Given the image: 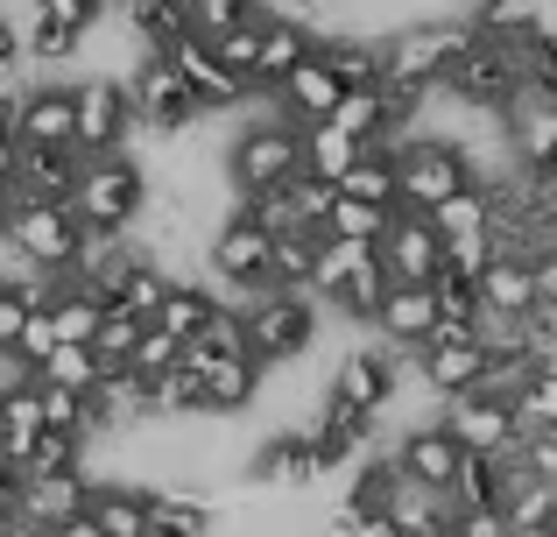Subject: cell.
Instances as JSON below:
<instances>
[{"instance_id": "cell-27", "label": "cell", "mask_w": 557, "mask_h": 537, "mask_svg": "<svg viewBox=\"0 0 557 537\" xmlns=\"http://www.w3.org/2000/svg\"><path fill=\"white\" fill-rule=\"evenodd\" d=\"M28 8H36V14H50V22H64L71 36H78V28L99 14V0H28Z\"/></svg>"}, {"instance_id": "cell-16", "label": "cell", "mask_w": 557, "mask_h": 537, "mask_svg": "<svg viewBox=\"0 0 557 537\" xmlns=\"http://www.w3.org/2000/svg\"><path fill=\"white\" fill-rule=\"evenodd\" d=\"M311 50L325 57V71L339 85H374L381 78V36H346L339 28V36H318Z\"/></svg>"}, {"instance_id": "cell-1", "label": "cell", "mask_w": 557, "mask_h": 537, "mask_svg": "<svg viewBox=\"0 0 557 537\" xmlns=\"http://www.w3.org/2000/svg\"><path fill=\"white\" fill-rule=\"evenodd\" d=\"M233 312H240V340H247L255 361L304 354V346L318 340V326H325V304H318L311 290H255V297H240Z\"/></svg>"}, {"instance_id": "cell-6", "label": "cell", "mask_w": 557, "mask_h": 537, "mask_svg": "<svg viewBox=\"0 0 557 537\" xmlns=\"http://www.w3.org/2000/svg\"><path fill=\"white\" fill-rule=\"evenodd\" d=\"M374 255H381V269H388V283H431L445 248H437V234H431V220H423V212H388Z\"/></svg>"}, {"instance_id": "cell-25", "label": "cell", "mask_w": 557, "mask_h": 537, "mask_svg": "<svg viewBox=\"0 0 557 537\" xmlns=\"http://www.w3.org/2000/svg\"><path fill=\"white\" fill-rule=\"evenodd\" d=\"M170 361H177V340H170L163 326H141V340H135V354H127V368H135L141 382H156Z\"/></svg>"}, {"instance_id": "cell-32", "label": "cell", "mask_w": 557, "mask_h": 537, "mask_svg": "<svg viewBox=\"0 0 557 537\" xmlns=\"http://www.w3.org/2000/svg\"><path fill=\"white\" fill-rule=\"evenodd\" d=\"M14 488H22V474L0 467V516H14Z\"/></svg>"}, {"instance_id": "cell-11", "label": "cell", "mask_w": 557, "mask_h": 537, "mask_svg": "<svg viewBox=\"0 0 557 537\" xmlns=\"http://www.w3.org/2000/svg\"><path fill=\"white\" fill-rule=\"evenodd\" d=\"M78 510H85L78 467H64V474H22V488H14V524L50 530V524H64V516H78Z\"/></svg>"}, {"instance_id": "cell-7", "label": "cell", "mask_w": 557, "mask_h": 537, "mask_svg": "<svg viewBox=\"0 0 557 537\" xmlns=\"http://www.w3.org/2000/svg\"><path fill=\"white\" fill-rule=\"evenodd\" d=\"M0 227H8L42 269H64L71 248H78V220H71V206H57V198H42V206H8Z\"/></svg>"}, {"instance_id": "cell-35", "label": "cell", "mask_w": 557, "mask_h": 537, "mask_svg": "<svg viewBox=\"0 0 557 537\" xmlns=\"http://www.w3.org/2000/svg\"><path fill=\"white\" fill-rule=\"evenodd\" d=\"M141 537H163V530H141Z\"/></svg>"}, {"instance_id": "cell-26", "label": "cell", "mask_w": 557, "mask_h": 537, "mask_svg": "<svg viewBox=\"0 0 557 537\" xmlns=\"http://www.w3.org/2000/svg\"><path fill=\"white\" fill-rule=\"evenodd\" d=\"M445 537H508V516L494 510V502H473V510L445 516Z\"/></svg>"}, {"instance_id": "cell-8", "label": "cell", "mask_w": 557, "mask_h": 537, "mask_svg": "<svg viewBox=\"0 0 557 537\" xmlns=\"http://www.w3.org/2000/svg\"><path fill=\"white\" fill-rule=\"evenodd\" d=\"M431 318H437L431 283H388V290H381V304H374V318H368V332H374L381 346L417 354V346L431 340Z\"/></svg>"}, {"instance_id": "cell-10", "label": "cell", "mask_w": 557, "mask_h": 537, "mask_svg": "<svg viewBox=\"0 0 557 537\" xmlns=\"http://www.w3.org/2000/svg\"><path fill=\"white\" fill-rule=\"evenodd\" d=\"M269 93H275V107H283L289 121H325V113L339 107V93H346V85L332 78V71H325V57L311 50V57H297V64H289L283 78L269 85Z\"/></svg>"}, {"instance_id": "cell-9", "label": "cell", "mask_w": 557, "mask_h": 537, "mask_svg": "<svg viewBox=\"0 0 557 537\" xmlns=\"http://www.w3.org/2000/svg\"><path fill=\"white\" fill-rule=\"evenodd\" d=\"M163 57H170V64H177V78L190 85V99H198L205 113H226L233 99L247 93V85H240V78H233V71H226V64H219V57H212V42H205V36H190V28H184L177 42H170Z\"/></svg>"}, {"instance_id": "cell-5", "label": "cell", "mask_w": 557, "mask_h": 537, "mask_svg": "<svg viewBox=\"0 0 557 537\" xmlns=\"http://www.w3.org/2000/svg\"><path fill=\"white\" fill-rule=\"evenodd\" d=\"M177 361L198 375L205 411H247V403H255V382H261L255 354H226V346H212V340L190 332V340H177Z\"/></svg>"}, {"instance_id": "cell-3", "label": "cell", "mask_w": 557, "mask_h": 537, "mask_svg": "<svg viewBox=\"0 0 557 537\" xmlns=\"http://www.w3.org/2000/svg\"><path fill=\"white\" fill-rule=\"evenodd\" d=\"M466 178V156L451 142H431V135H409L395 149V212H431L437 198H451Z\"/></svg>"}, {"instance_id": "cell-34", "label": "cell", "mask_w": 557, "mask_h": 537, "mask_svg": "<svg viewBox=\"0 0 557 537\" xmlns=\"http://www.w3.org/2000/svg\"><path fill=\"white\" fill-rule=\"evenodd\" d=\"M0 537H8V516H0Z\"/></svg>"}, {"instance_id": "cell-17", "label": "cell", "mask_w": 557, "mask_h": 537, "mask_svg": "<svg viewBox=\"0 0 557 537\" xmlns=\"http://www.w3.org/2000/svg\"><path fill=\"white\" fill-rule=\"evenodd\" d=\"M332 192L368 198V206H395V156L388 149H360L354 163L339 170V184H332Z\"/></svg>"}, {"instance_id": "cell-14", "label": "cell", "mask_w": 557, "mask_h": 537, "mask_svg": "<svg viewBox=\"0 0 557 537\" xmlns=\"http://www.w3.org/2000/svg\"><path fill=\"white\" fill-rule=\"evenodd\" d=\"M473 304L480 312H530L536 304V276L530 263H508V255H487L473 276Z\"/></svg>"}, {"instance_id": "cell-30", "label": "cell", "mask_w": 557, "mask_h": 537, "mask_svg": "<svg viewBox=\"0 0 557 537\" xmlns=\"http://www.w3.org/2000/svg\"><path fill=\"white\" fill-rule=\"evenodd\" d=\"M14 64H22V50H14V14L0 8V71H14Z\"/></svg>"}, {"instance_id": "cell-21", "label": "cell", "mask_w": 557, "mask_h": 537, "mask_svg": "<svg viewBox=\"0 0 557 537\" xmlns=\"http://www.w3.org/2000/svg\"><path fill=\"white\" fill-rule=\"evenodd\" d=\"M388 212H395V206H368V198H346V192H332L325 234H339V241H381V227H388Z\"/></svg>"}, {"instance_id": "cell-23", "label": "cell", "mask_w": 557, "mask_h": 537, "mask_svg": "<svg viewBox=\"0 0 557 537\" xmlns=\"http://www.w3.org/2000/svg\"><path fill=\"white\" fill-rule=\"evenodd\" d=\"M269 0H184V14H190V36H205L212 42L219 28H233V22H247V14H261Z\"/></svg>"}, {"instance_id": "cell-33", "label": "cell", "mask_w": 557, "mask_h": 537, "mask_svg": "<svg viewBox=\"0 0 557 537\" xmlns=\"http://www.w3.org/2000/svg\"><path fill=\"white\" fill-rule=\"evenodd\" d=\"M8 178H14V142L0 135V192H8Z\"/></svg>"}, {"instance_id": "cell-19", "label": "cell", "mask_w": 557, "mask_h": 537, "mask_svg": "<svg viewBox=\"0 0 557 537\" xmlns=\"http://www.w3.org/2000/svg\"><path fill=\"white\" fill-rule=\"evenodd\" d=\"M163 283H170V276L156 269L149 255H135V263H127V269H121V276L107 283V304H121V312L149 318V312H156V297H163Z\"/></svg>"}, {"instance_id": "cell-2", "label": "cell", "mask_w": 557, "mask_h": 537, "mask_svg": "<svg viewBox=\"0 0 557 537\" xmlns=\"http://www.w3.org/2000/svg\"><path fill=\"white\" fill-rule=\"evenodd\" d=\"M141 192H149V178H141V163L127 149H99V156H78V178H71V220L78 227H127L141 206Z\"/></svg>"}, {"instance_id": "cell-24", "label": "cell", "mask_w": 557, "mask_h": 537, "mask_svg": "<svg viewBox=\"0 0 557 537\" xmlns=\"http://www.w3.org/2000/svg\"><path fill=\"white\" fill-rule=\"evenodd\" d=\"M283 198H289V212H297V227H325V212H332V184L325 178H283Z\"/></svg>"}, {"instance_id": "cell-18", "label": "cell", "mask_w": 557, "mask_h": 537, "mask_svg": "<svg viewBox=\"0 0 557 537\" xmlns=\"http://www.w3.org/2000/svg\"><path fill=\"white\" fill-rule=\"evenodd\" d=\"M502 516H508V530H536V537H557V481H522L516 496L502 502Z\"/></svg>"}, {"instance_id": "cell-12", "label": "cell", "mask_w": 557, "mask_h": 537, "mask_svg": "<svg viewBox=\"0 0 557 537\" xmlns=\"http://www.w3.org/2000/svg\"><path fill=\"white\" fill-rule=\"evenodd\" d=\"M388 453H395V467H403L409 481H423V488H445L466 446L451 439V431H445V417H437V425H417V431H403V439H395Z\"/></svg>"}, {"instance_id": "cell-13", "label": "cell", "mask_w": 557, "mask_h": 537, "mask_svg": "<svg viewBox=\"0 0 557 537\" xmlns=\"http://www.w3.org/2000/svg\"><path fill=\"white\" fill-rule=\"evenodd\" d=\"M135 241H127V227H78V248H71V263L64 276L71 283H92V290H107L113 276H121L127 263H135Z\"/></svg>"}, {"instance_id": "cell-22", "label": "cell", "mask_w": 557, "mask_h": 537, "mask_svg": "<svg viewBox=\"0 0 557 537\" xmlns=\"http://www.w3.org/2000/svg\"><path fill=\"white\" fill-rule=\"evenodd\" d=\"M141 326H149V318L107 304V312H99V332H92V354L99 361H127V354H135V340H141Z\"/></svg>"}, {"instance_id": "cell-31", "label": "cell", "mask_w": 557, "mask_h": 537, "mask_svg": "<svg viewBox=\"0 0 557 537\" xmlns=\"http://www.w3.org/2000/svg\"><path fill=\"white\" fill-rule=\"evenodd\" d=\"M50 537H99V524H92V516H64V524H50Z\"/></svg>"}, {"instance_id": "cell-28", "label": "cell", "mask_w": 557, "mask_h": 537, "mask_svg": "<svg viewBox=\"0 0 557 537\" xmlns=\"http://www.w3.org/2000/svg\"><path fill=\"white\" fill-rule=\"evenodd\" d=\"M28 375H36V368H28V361L14 354V346H0V396H14V389H28Z\"/></svg>"}, {"instance_id": "cell-29", "label": "cell", "mask_w": 557, "mask_h": 537, "mask_svg": "<svg viewBox=\"0 0 557 537\" xmlns=\"http://www.w3.org/2000/svg\"><path fill=\"white\" fill-rule=\"evenodd\" d=\"M22 312H28V304L14 297V290H0V346H14V326H22Z\"/></svg>"}, {"instance_id": "cell-4", "label": "cell", "mask_w": 557, "mask_h": 537, "mask_svg": "<svg viewBox=\"0 0 557 537\" xmlns=\"http://www.w3.org/2000/svg\"><path fill=\"white\" fill-rule=\"evenodd\" d=\"M135 135V107H127L121 78H71V149L99 156V149H127Z\"/></svg>"}, {"instance_id": "cell-20", "label": "cell", "mask_w": 557, "mask_h": 537, "mask_svg": "<svg viewBox=\"0 0 557 537\" xmlns=\"http://www.w3.org/2000/svg\"><path fill=\"white\" fill-rule=\"evenodd\" d=\"M78 460H85V439H78V431L42 425L36 439H28V453H22V474H64V467H78Z\"/></svg>"}, {"instance_id": "cell-15", "label": "cell", "mask_w": 557, "mask_h": 537, "mask_svg": "<svg viewBox=\"0 0 557 537\" xmlns=\"http://www.w3.org/2000/svg\"><path fill=\"white\" fill-rule=\"evenodd\" d=\"M423 220H431L437 248H451V241H480V234H487L494 206H487V192H480V184H459V192H451V198H437V206L423 212Z\"/></svg>"}]
</instances>
